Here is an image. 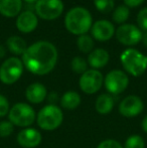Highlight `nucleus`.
<instances>
[{
	"label": "nucleus",
	"instance_id": "obj_1",
	"mask_svg": "<svg viewBox=\"0 0 147 148\" xmlns=\"http://www.w3.org/2000/svg\"><path fill=\"white\" fill-rule=\"evenodd\" d=\"M21 60L30 73L43 76L55 69L57 62V49L49 41H37L27 47Z\"/></svg>",
	"mask_w": 147,
	"mask_h": 148
},
{
	"label": "nucleus",
	"instance_id": "obj_2",
	"mask_svg": "<svg viewBox=\"0 0 147 148\" xmlns=\"http://www.w3.org/2000/svg\"><path fill=\"white\" fill-rule=\"evenodd\" d=\"M65 25L75 35L86 34L92 27V15L88 9L81 6L69 10L65 17Z\"/></svg>",
	"mask_w": 147,
	"mask_h": 148
},
{
	"label": "nucleus",
	"instance_id": "obj_3",
	"mask_svg": "<svg viewBox=\"0 0 147 148\" xmlns=\"http://www.w3.org/2000/svg\"><path fill=\"white\" fill-rule=\"evenodd\" d=\"M120 60L126 72L134 77L141 76L147 70V57L137 49H125L122 53Z\"/></svg>",
	"mask_w": 147,
	"mask_h": 148
},
{
	"label": "nucleus",
	"instance_id": "obj_4",
	"mask_svg": "<svg viewBox=\"0 0 147 148\" xmlns=\"http://www.w3.org/2000/svg\"><path fill=\"white\" fill-rule=\"evenodd\" d=\"M64 114L57 105H46L38 112L36 117L37 125L42 130L53 131L61 126Z\"/></svg>",
	"mask_w": 147,
	"mask_h": 148
},
{
	"label": "nucleus",
	"instance_id": "obj_5",
	"mask_svg": "<svg viewBox=\"0 0 147 148\" xmlns=\"http://www.w3.org/2000/svg\"><path fill=\"white\" fill-rule=\"evenodd\" d=\"M8 117L10 122L15 126L28 127L36 120V112L28 104L17 103L10 108Z\"/></svg>",
	"mask_w": 147,
	"mask_h": 148
},
{
	"label": "nucleus",
	"instance_id": "obj_6",
	"mask_svg": "<svg viewBox=\"0 0 147 148\" xmlns=\"http://www.w3.org/2000/svg\"><path fill=\"white\" fill-rule=\"evenodd\" d=\"M23 62L16 57L9 58L0 66V81L5 85H12L20 79L23 73Z\"/></svg>",
	"mask_w": 147,
	"mask_h": 148
},
{
	"label": "nucleus",
	"instance_id": "obj_7",
	"mask_svg": "<svg viewBox=\"0 0 147 148\" xmlns=\"http://www.w3.org/2000/svg\"><path fill=\"white\" fill-rule=\"evenodd\" d=\"M36 12L44 20H53L59 17L64 11L62 0H38L36 3Z\"/></svg>",
	"mask_w": 147,
	"mask_h": 148
},
{
	"label": "nucleus",
	"instance_id": "obj_8",
	"mask_svg": "<svg viewBox=\"0 0 147 148\" xmlns=\"http://www.w3.org/2000/svg\"><path fill=\"white\" fill-rule=\"evenodd\" d=\"M105 88L112 95H119L123 93L128 87L129 78L120 70H113L108 73L104 80Z\"/></svg>",
	"mask_w": 147,
	"mask_h": 148
},
{
	"label": "nucleus",
	"instance_id": "obj_9",
	"mask_svg": "<svg viewBox=\"0 0 147 148\" xmlns=\"http://www.w3.org/2000/svg\"><path fill=\"white\" fill-rule=\"evenodd\" d=\"M103 83H104L103 75L99 71L93 69V70H88L81 76L79 86L84 93L91 95L97 93L101 89Z\"/></svg>",
	"mask_w": 147,
	"mask_h": 148
},
{
	"label": "nucleus",
	"instance_id": "obj_10",
	"mask_svg": "<svg viewBox=\"0 0 147 148\" xmlns=\"http://www.w3.org/2000/svg\"><path fill=\"white\" fill-rule=\"evenodd\" d=\"M118 41L124 45H135L142 38V31L134 24H122L116 30Z\"/></svg>",
	"mask_w": 147,
	"mask_h": 148
},
{
	"label": "nucleus",
	"instance_id": "obj_11",
	"mask_svg": "<svg viewBox=\"0 0 147 148\" xmlns=\"http://www.w3.org/2000/svg\"><path fill=\"white\" fill-rule=\"evenodd\" d=\"M143 102L137 96H128L119 105V112L122 116L127 118H133L139 115L143 111Z\"/></svg>",
	"mask_w": 147,
	"mask_h": 148
},
{
	"label": "nucleus",
	"instance_id": "obj_12",
	"mask_svg": "<svg viewBox=\"0 0 147 148\" xmlns=\"http://www.w3.org/2000/svg\"><path fill=\"white\" fill-rule=\"evenodd\" d=\"M42 136L40 132L34 128H26L17 135L18 144L23 148H36L41 143Z\"/></svg>",
	"mask_w": 147,
	"mask_h": 148
},
{
	"label": "nucleus",
	"instance_id": "obj_13",
	"mask_svg": "<svg viewBox=\"0 0 147 148\" xmlns=\"http://www.w3.org/2000/svg\"><path fill=\"white\" fill-rule=\"evenodd\" d=\"M91 28H92L93 37L99 41L109 40L113 37L114 33H115L114 24L106 19L96 21Z\"/></svg>",
	"mask_w": 147,
	"mask_h": 148
},
{
	"label": "nucleus",
	"instance_id": "obj_14",
	"mask_svg": "<svg viewBox=\"0 0 147 148\" xmlns=\"http://www.w3.org/2000/svg\"><path fill=\"white\" fill-rule=\"evenodd\" d=\"M38 24L37 16L32 11H25L19 13L16 19V27L22 33L32 32Z\"/></svg>",
	"mask_w": 147,
	"mask_h": 148
},
{
	"label": "nucleus",
	"instance_id": "obj_15",
	"mask_svg": "<svg viewBox=\"0 0 147 148\" xmlns=\"http://www.w3.org/2000/svg\"><path fill=\"white\" fill-rule=\"evenodd\" d=\"M47 96L46 88L40 83H34L30 84L26 88L25 97L30 103L32 104H40L44 101Z\"/></svg>",
	"mask_w": 147,
	"mask_h": 148
},
{
	"label": "nucleus",
	"instance_id": "obj_16",
	"mask_svg": "<svg viewBox=\"0 0 147 148\" xmlns=\"http://www.w3.org/2000/svg\"><path fill=\"white\" fill-rule=\"evenodd\" d=\"M109 53L104 49H97L91 51L88 57V64H90L94 70L96 69H102L108 64L109 62Z\"/></svg>",
	"mask_w": 147,
	"mask_h": 148
},
{
	"label": "nucleus",
	"instance_id": "obj_17",
	"mask_svg": "<svg viewBox=\"0 0 147 148\" xmlns=\"http://www.w3.org/2000/svg\"><path fill=\"white\" fill-rule=\"evenodd\" d=\"M22 8V0H0V13L5 17L19 15Z\"/></svg>",
	"mask_w": 147,
	"mask_h": 148
},
{
	"label": "nucleus",
	"instance_id": "obj_18",
	"mask_svg": "<svg viewBox=\"0 0 147 148\" xmlns=\"http://www.w3.org/2000/svg\"><path fill=\"white\" fill-rule=\"evenodd\" d=\"M114 99L110 94H102L100 95L96 100V104H95V107H96V111L99 114H102V115H106V114L110 113L114 107Z\"/></svg>",
	"mask_w": 147,
	"mask_h": 148
},
{
	"label": "nucleus",
	"instance_id": "obj_19",
	"mask_svg": "<svg viewBox=\"0 0 147 148\" xmlns=\"http://www.w3.org/2000/svg\"><path fill=\"white\" fill-rule=\"evenodd\" d=\"M6 47L9 49L10 53L13 55L20 56L23 55L25 53L26 49H27V45L26 41L24 40L22 37L17 36V35H12L6 40Z\"/></svg>",
	"mask_w": 147,
	"mask_h": 148
},
{
	"label": "nucleus",
	"instance_id": "obj_20",
	"mask_svg": "<svg viewBox=\"0 0 147 148\" xmlns=\"http://www.w3.org/2000/svg\"><path fill=\"white\" fill-rule=\"evenodd\" d=\"M81 104V96L77 92L69 91L63 95L61 98V105L64 109L75 110L80 106Z\"/></svg>",
	"mask_w": 147,
	"mask_h": 148
},
{
	"label": "nucleus",
	"instance_id": "obj_21",
	"mask_svg": "<svg viewBox=\"0 0 147 148\" xmlns=\"http://www.w3.org/2000/svg\"><path fill=\"white\" fill-rule=\"evenodd\" d=\"M129 7H127L126 5H120L114 10L112 19L118 24H124V22L127 21V19L129 18Z\"/></svg>",
	"mask_w": 147,
	"mask_h": 148
},
{
	"label": "nucleus",
	"instance_id": "obj_22",
	"mask_svg": "<svg viewBox=\"0 0 147 148\" xmlns=\"http://www.w3.org/2000/svg\"><path fill=\"white\" fill-rule=\"evenodd\" d=\"M77 45H78L79 49H80L82 53H88L92 51L93 47H94V41H93L91 36H89V35H87V34H83L79 36Z\"/></svg>",
	"mask_w": 147,
	"mask_h": 148
},
{
	"label": "nucleus",
	"instance_id": "obj_23",
	"mask_svg": "<svg viewBox=\"0 0 147 148\" xmlns=\"http://www.w3.org/2000/svg\"><path fill=\"white\" fill-rule=\"evenodd\" d=\"M72 70L77 74L83 75L88 71V62L81 57L74 58L72 60Z\"/></svg>",
	"mask_w": 147,
	"mask_h": 148
},
{
	"label": "nucleus",
	"instance_id": "obj_24",
	"mask_svg": "<svg viewBox=\"0 0 147 148\" xmlns=\"http://www.w3.org/2000/svg\"><path fill=\"white\" fill-rule=\"evenodd\" d=\"M95 7L102 13H109L114 9V0H94Z\"/></svg>",
	"mask_w": 147,
	"mask_h": 148
},
{
	"label": "nucleus",
	"instance_id": "obj_25",
	"mask_svg": "<svg viewBox=\"0 0 147 148\" xmlns=\"http://www.w3.org/2000/svg\"><path fill=\"white\" fill-rule=\"evenodd\" d=\"M145 147V142L143 138L139 135H132L128 137L125 142L124 148H144Z\"/></svg>",
	"mask_w": 147,
	"mask_h": 148
},
{
	"label": "nucleus",
	"instance_id": "obj_26",
	"mask_svg": "<svg viewBox=\"0 0 147 148\" xmlns=\"http://www.w3.org/2000/svg\"><path fill=\"white\" fill-rule=\"evenodd\" d=\"M14 130V125L10 121L0 122V137H8L12 134Z\"/></svg>",
	"mask_w": 147,
	"mask_h": 148
},
{
	"label": "nucleus",
	"instance_id": "obj_27",
	"mask_svg": "<svg viewBox=\"0 0 147 148\" xmlns=\"http://www.w3.org/2000/svg\"><path fill=\"white\" fill-rule=\"evenodd\" d=\"M136 19L140 29L147 31V7H144L140 10Z\"/></svg>",
	"mask_w": 147,
	"mask_h": 148
},
{
	"label": "nucleus",
	"instance_id": "obj_28",
	"mask_svg": "<svg viewBox=\"0 0 147 148\" xmlns=\"http://www.w3.org/2000/svg\"><path fill=\"white\" fill-rule=\"evenodd\" d=\"M9 102L5 96L0 94V117H4L9 113Z\"/></svg>",
	"mask_w": 147,
	"mask_h": 148
},
{
	"label": "nucleus",
	"instance_id": "obj_29",
	"mask_svg": "<svg viewBox=\"0 0 147 148\" xmlns=\"http://www.w3.org/2000/svg\"><path fill=\"white\" fill-rule=\"evenodd\" d=\"M97 148H123V147H122V145L118 141L114 140V139H107V140L102 141Z\"/></svg>",
	"mask_w": 147,
	"mask_h": 148
},
{
	"label": "nucleus",
	"instance_id": "obj_30",
	"mask_svg": "<svg viewBox=\"0 0 147 148\" xmlns=\"http://www.w3.org/2000/svg\"><path fill=\"white\" fill-rule=\"evenodd\" d=\"M145 0H124V3L127 7L130 8H135L137 6L141 5Z\"/></svg>",
	"mask_w": 147,
	"mask_h": 148
},
{
	"label": "nucleus",
	"instance_id": "obj_31",
	"mask_svg": "<svg viewBox=\"0 0 147 148\" xmlns=\"http://www.w3.org/2000/svg\"><path fill=\"white\" fill-rule=\"evenodd\" d=\"M59 100V95L57 93H51L49 95V102L51 103V105H55V102Z\"/></svg>",
	"mask_w": 147,
	"mask_h": 148
},
{
	"label": "nucleus",
	"instance_id": "obj_32",
	"mask_svg": "<svg viewBox=\"0 0 147 148\" xmlns=\"http://www.w3.org/2000/svg\"><path fill=\"white\" fill-rule=\"evenodd\" d=\"M141 126H142V129H143L144 132L147 133V115L143 118V120H142Z\"/></svg>",
	"mask_w": 147,
	"mask_h": 148
},
{
	"label": "nucleus",
	"instance_id": "obj_33",
	"mask_svg": "<svg viewBox=\"0 0 147 148\" xmlns=\"http://www.w3.org/2000/svg\"><path fill=\"white\" fill-rule=\"evenodd\" d=\"M6 55V49L5 47H3V45H0V59H2V58H4Z\"/></svg>",
	"mask_w": 147,
	"mask_h": 148
},
{
	"label": "nucleus",
	"instance_id": "obj_34",
	"mask_svg": "<svg viewBox=\"0 0 147 148\" xmlns=\"http://www.w3.org/2000/svg\"><path fill=\"white\" fill-rule=\"evenodd\" d=\"M141 41L143 42V45L147 47V31H145L144 33H142V38Z\"/></svg>",
	"mask_w": 147,
	"mask_h": 148
},
{
	"label": "nucleus",
	"instance_id": "obj_35",
	"mask_svg": "<svg viewBox=\"0 0 147 148\" xmlns=\"http://www.w3.org/2000/svg\"><path fill=\"white\" fill-rule=\"evenodd\" d=\"M26 4H36L38 0H23Z\"/></svg>",
	"mask_w": 147,
	"mask_h": 148
}]
</instances>
